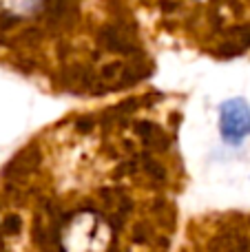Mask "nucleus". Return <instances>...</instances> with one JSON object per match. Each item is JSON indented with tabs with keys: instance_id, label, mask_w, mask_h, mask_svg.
Segmentation results:
<instances>
[{
	"instance_id": "nucleus-1",
	"label": "nucleus",
	"mask_w": 250,
	"mask_h": 252,
	"mask_svg": "<svg viewBox=\"0 0 250 252\" xmlns=\"http://www.w3.org/2000/svg\"><path fill=\"white\" fill-rule=\"evenodd\" d=\"M115 244L113 226L91 208L73 213L60 230L62 252H111Z\"/></svg>"
},
{
	"instance_id": "nucleus-2",
	"label": "nucleus",
	"mask_w": 250,
	"mask_h": 252,
	"mask_svg": "<svg viewBox=\"0 0 250 252\" xmlns=\"http://www.w3.org/2000/svg\"><path fill=\"white\" fill-rule=\"evenodd\" d=\"M219 130L230 146H239L250 135V106L246 100L235 97L219 106Z\"/></svg>"
},
{
	"instance_id": "nucleus-3",
	"label": "nucleus",
	"mask_w": 250,
	"mask_h": 252,
	"mask_svg": "<svg viewBox=\"0 0 250 252\" xmlns=\"http://www.w3.org/2000/svg\"><path fill=\"white\" fill-rule=\"evenodd\" d=\"M47 9V0H0V11L9 18L29 20Z\"/></svg>"
},
{
	"instance_id": "nucleus-4",
	"label": "nucleus",
	"mask_w": 250,
	"mask_h": 252,
	"mask_svg": "<svg viewBox=\"0 0 250 252\" xmlns=\"http://www.w3.org/2000/svg\"><path fill=\"white\" fill-rule=\"evenodd\" d=\"M0 252H2V235H0Z\"/></svg>"
}]
</instances>
